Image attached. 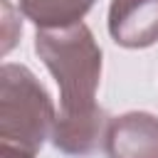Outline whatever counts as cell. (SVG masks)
Segmentation results:
<instances>
[{"mask_svg": "<svg viewBox=\"0 0 158 158\" xmlns=\"http://www.w3.org/2000/svg\"><path fill=\"white\" fill-rule=\"evenodd\" d=\"M35 52L59 86V111L52 143L67 156H89L104 141L106 114L96 101L101 47L86 22L62 30H37Z\"/></svg>", "mask_w": 158, "mask_h": 158, "instance_id": "cell-1", "label": "cell"}, {"mask_svg": "<svg viewBox=\"0 0 158 158\" xmlns=\"http://www.w3.org/2000/svg\"><path fill=\"white\" fill-rule=\"evenodd\" d=\"M57 109L44 84L25 67L5 62L0 67V143H10L32 156L52 138Z\"/></svg>", "mask_w": 158, "mask_h": 158, "instance_id": "cell-2", "label": "cell"}, {"mask_svg": "<svg viewBox=\"0 0 158 158\" xmlns=\"http://www.w3.org/2000/svg\"><path fill=\"white\" fill-rule=\"evenodd\" d=\"M101 143L106 158H158V116L148 111L114 116Z\"/></svg>", "mask_w": 158, "mask_h": 158, "instance_id": "cell-3", "label": "cell"}, {"mask_svg": "<svg viewBox=\"0 0 158 158\" xmlns=\"http://www.w3.org/2000/svg\"><path fill=\"white\" fill-rule=\"evenodd\" d=\"M106 25L118 47L146 49L158 42V0H111Z\"/></svg>", "mask_w": 158, "mask_h": 158, "instance_id": "cell-4", "label": "cell"}, {"mask_svg": "<svg viewBox=\"0 0 158 158\" xmlns=\"http://www.w3.org/2000/svg\"><path fill=\"white\" fill-rule=\"evenodd\" d=\"M94 0H20L22 15L37 30H62L84 20Z\"/></svg>", "mask_w": 158, "mask_h": 158, "instance_id": "cell-5", "label": "cell"}, {"mask_svg": "<svg viewBox=\"0 0 158 158\" xmlns=\"http://www.w3.org/2000/svg\"><path fill=\"white\" fill-rule=\"evenodd\" d=\"M0 158H35V156L22 148H15L10 143H0Z\"/></svg>", "mask_w": 158, "mask_h": 158, "instance_id": "cell-6", "label": "cell"}]
</instances>
